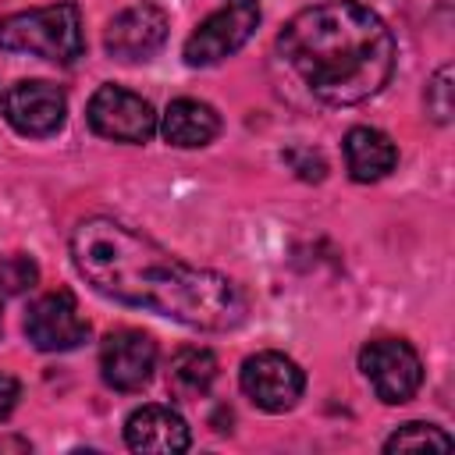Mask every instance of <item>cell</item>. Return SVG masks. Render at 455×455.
Wrapping results in <instances>:
<instances>
[{
	"label": "cell",
	"mask_w": 455,
	"mask_h": 455,
	"mask_svg": "<svg viewBox=\"0 0 455 455\" xmlns=\"http://www.w3.org/2000/svg\"><path fill=\"white\" fill-rule=\"evenodd\" d=\"M71 259L100 295L196 331H231L249 313L231 277L192 267L110 217H89L71 231Z\"/></svg>",
	"instance_id": "cell-1"
},
{
	"label": "cell",
	"mask_w": 455,
	"mask_h": 455,
	"mask_svg": "<svg viewBox=\"0 0 455 455\" xmlns=\"http://www.w3.org/2000/svg\"><path fill=\"white\" fill-rule=\"evenodd\" d=\"M284 68L323 103L377 96L395 71V36L359 0H323L299 11L277 36Z\"/></svg>",
	"instance_id": "cell-2"
},
{
	"label": "cell",
	"mask_w": 455,
	"mask_h": 455,
	"mask_svg": "<svg viewBox=\"0 0 455 455\" xmlns=\"http://www.w3.org/2000/svg\"><path fill=\"white\" fill-rule=\"evenodd\" d=\"M0 50L32 53L53 64H71L85 50L82 11L75 4H50L0 18Z\"/></svg>",
	"instance_id": "cell-3"
},
{
	"label": "cell",
	"mask_w": 455,
	"mask_h": 455,
	"mask_svg": "<svg viewBox=\"0 0 455 455\" xmlns=\"http://www.w3.org/2000/svg\"><path fill=\"white\" fill-rule=\"evenodd\" d=\"M359 370L370 380V387L377 391V398L387 405L409 402L423 384L419 352L402 338H377V341L363 345Z\"/></svg>",
	"instance_id": "cell-4"
},
{
	"label": "cell",
	"mask_w": 455,
	"mask_h": 455,
	"mask_svg": "<svg viewBox=\"0 0 455 455\" xmlns=\"http://www.w3.org/2000/svg\"><path fill=\"white\" fill-rule=\"evenodd\" d=\"M259 25V0H224L188 39H185V64L210 68L249 43Z\"/></svg>",
	"instance_id": "cell-5"
},
{
	"label": "cell",
	"mask_w": 455,
	"mask_h": 455,
	"mask_svg": "<svg viewBox=\"0 0 455 455\" xmlns=\"http://www.w3.org/2000/svg\"><path fill=\"white\" fill-rule=\"evenodd\" d=\"M238 384L245 398L263 412H288L306 387V373L284 352H256L242 363Z\"/></svg>",
	"instance_id": "cell-6"
},
{
	"label": "cell",
	"mask_w": 455,
	"mask_h": 455,
	"mask_svg": "<svg viewBox=\"0 0 455 455\" xmlns=\"http://www.w3.org/2000/svg\"><path fill=\"white\" fill-rule=\"evenodd\" d=\"M96 135L114 142H149L156 132V114L149 100L121 85H100L85 110Z\"/></svg>",
	"instance_id": "cell-7"
},
{
	"label": "cell",
	"mask_w": 455,
	"mask_h": 455,
	"mask_svg": "<svg viewBox=\"0 0 455 455\" xmlns=\"http://www.w3.org/2000/svg\"><path fill=\"white\" fill-rule=\"evenodd\" d=\"M25 334L39 352H71L89 338V323L68 288L46 291L25 313Z\"/></svg>",
	"instance_id": "cell-8"
},
{
	"label": "cell",
	"mask_w": 455,
	"mask_h": 455,
	"mask_svg": "<svg viewBox=\"0 0 455 455\" xmlns=\"http://www.w3.org/2000/svg\"><path fill=\"white\" fill-rule=\"evenodd\" d=\"M4 117H7V124L14 132L32 135V139H43V135H53L64 124V117H68V96L53 82L25 78V82H14L7 89V96H4Z\"/></svg>",
	"instance_id": "cell-9"
},
{
	"label": "cell",
	"mask_w": 455,
	"mask_h": 455,
	"mask_svg": "<svg viewBox=\"0 0 455 455\" xmlns=\"http://www.w3.org/2000/svg\"><path fill=\"white\" fill-rule=\"evenodd\" d=\"M156 370V341L146 331L121 327L100 345V373L114 391H139Z\"/></svg>",
	"instance_id": "cell-10"
},
{
	"label": "cell",
	"mask_w": 455,
	"mask_h": 455,
	"mask_svg": "<svg viewBox=\"0 0 455 455\" xmlns=\"http://www.w3.org/2000/svg\"><path fill=\"white\" fill-rule=\"evenodd\" d=\"M167 28H171V21H167L164 7L135 4L110 18L103 43H107L110 57H117V60H146L167 43Z\"/></svg>",
	"instance_id": "cell-11"
},
{
	"label": "cell",
	"mask_w": 455,
	"mask_h": 455,
	"mask_svg": "<svg viewBox=\"0 0 455 455\" xmlns=\"http://www.w3.org/2000/svg\"><path fill=\"white\" fill-rule=\"evenodd\" d=\"M124 441L132 451L178 455L188 448V423L171 405H142L124 423Z\"/></svg>",
	"instance_id": "cell-12"
},
{
	"label": "cell",
	"mask_w": 455,
	"mask_h": 455,
	"mask_svg": "<svg viewBox=\"0 0 455 455\" xmlns=\"http://www.w3.org/2000/svg\"><path fill=\"white\" fill-rule=\"evenodd\" d=\"M164 139L178 149H196V146H206L217 139L220 132V114L203 103V100H174L167 110H164V124H160Z\"/></svg>",
	"instance_id": "cell-13"
},
{
	"label": "cell",
	"mask_w": 455,
	"mask_h": 455,
	"mask_svg": "<svg viewBox=\"0 0 455 455\" xmlns=\"http://www.w3.org/2000/svg\"><path fill=\"white\" fill-rule=\"evenodd\" d=\"M345 164H348V174L355 181H380L384 174L395 171L398 149L384 132L359 124L345 135Z\"/></svg>",
	"instance_id": "cell-14"
},
{
	"label": "cell",
	"mask_w": 455,
	"mask_h": 455,
	"mask_svg": "<svg viewBox=\"0 0 455 455\" xmlns=\"http://www.w3.org/2000/svg\"><path fill=\"white\" fill-rule=\"evenodd\" d=\"M217 380V355L210 348H178L167 370V384L178 398H199Z\"/></svg>",
	"instance_id": "cell-15"
},
{
	"label": "cell",
	"mask_w": 455,
	"mask_h": 455,
	"mask_svg": "<svg viewBox=\"0 0 455 455\" xmlns=\"http://www.w3.org/2000/svg\"><path fill=\"white\" fill-rule=\"evenodd\" d=\"M427 448H441L448 451L451 448V437L434 427V423H402L387 441H384V451H427Z\"/></svg>",
	"instance_id": "cell-16"
},
{
	"label": "cell",
	"mask_w": 455,
	"mask_h": 455,
	"mask_svg": "<svg viewBox=\"0 0 455 455\" xmlns=\"http://www.w3.org/2000/svg\"><path fill=\"white\" fill-rule=\"evenodd\" d=\"M39 284V267L25 252L0 256V295H25Z\"/></svg>",
	"instance_id": "cell-17"
},
{
	"label": "cell",
	"mask_w": 455,
	"mask_h": 455,
	"mask_svg": "<svg viewBox=\"0 0 455 455\" xmlns=\"http://www.w3.org/2000/svg\"><path fill=\"white\" fill-rule=\"evenodd\" d=\"M451 64H444L430 85H427V114L437 121V124H448L451 121Z\"/></svg>",
	"instance_id": "cell-18"
},
{
	"label": "cell",
	"mask_w": 455,
	"mask_h": 455,
	"mask_svg": "<svg viewBox=\"0 0 455 455\" xmlns=\"http://www.w3.org/2000/svg\"><path fill=\"white\" fill-rule=\"evenodd\" d=\"M284 160H288V164H295L299 178H306V181H320V178H323V171H327V164H323V160H320V153H313V149H291Z\"/></svg>",
	"instance_id": "cell-19"
},
{
	"label": "cell",
	"mask_w": 455,
	"mask_h": 455,
	"mask_svg": "<svg viewBox=\"0 0 455 455\" xmlns=\"http://www.w3.org/2000/svg\"><path fill=\"white\" fill-rule=\"evenodd\" d=\"M18 395H21V384H18L11 373H0V423H4V419L14 412Z\"/></svg>",
	"instance_id": "cell-20"
},
{
	"label": "cell",
	"mask_w": 455,
	"mask_h": 455,
	"mask_svg": "<svg viewBox=\"0 0 455 455\" xmlns=\"http://www.w3.org/2000/svg\"><path fill=\"white\" fill-rule=\"evenodd\" d=\"M4 448H18V451H28V441H18V437H7V441H0V451Z\"/></svg>",
	"instance_id": "cell-21"
}]
</instances>
